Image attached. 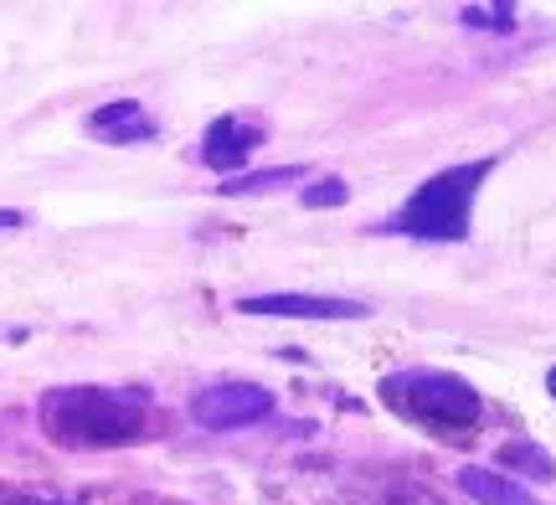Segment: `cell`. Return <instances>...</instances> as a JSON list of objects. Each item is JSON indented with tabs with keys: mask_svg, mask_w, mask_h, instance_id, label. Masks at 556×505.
<instances>
[{
	"mask_svg": "<svg viewBox=\"0 0 556 505\" xmlns=\"http://www.w3.org/2000/svg\"><path fill=\"white\" fill-rule=\"evenodd\" d=\"M41 428L62 449H119L144 433V392L58 387L41 397Z\"/></svg>",
	"mask_w": 556,
	"mask_h": 505,
	"instance_id": "obj_1",
	"label": "cell"
},
{
	"mask_svg": "<svg viewBox=\"0 0 556 505\" xmlns=\"http://www.w3.org/2000/svg\"><path fill=\"white\" fill-rule=\"evenodd\" d=\"M490 171H495V161H469V165H448V171L428 176L413 191V202L387 223V232L422 238V243H458V238H469V206H475Z\"/></svg>",
	"mask_w": 556,
	"mask_h": 505,
	"instance_id": "obj_2",
	"label": "cell"
},
{
	"mask_svg": "<svg viewBox=\"0 0 556 505\" xmlns=\"http://www.w3.org/2000/svg\"><path fill=\"white\" fill-rule=\"evenodd\" d=\"M381 403L422 428H443V433L479 424V392L454 371H397L381 382Z\"/></svg>",
	"mask_w": 556,
	"mask_h": 505,
	"instance_id": "obj_3",
	"label": "cell"
},
{
	"mask_svg": "<svg viewBox=\"0 0 556 505\" xmlns=\"http://www.w3.org/2000/svg\"><path fill=\"white\" fill-rule=\"evenodd\" d=\"M274 413V392L258 382H217L191 397V418L201 428H248Z\"/></svg>",
	"mask_w": 556,
	"mask_h": 505,
	"instance_id": "obj_4",
	"label": "cell"
},
{
	"mask_svg": "<svg viewBox=\"0 0 556 505\" xmlns=\"http://www.w3.org/2000/svg\"><path fill=\"white\" fill-rule=\"evenodd\" d=\"M242 315H283V320H361L366 304L330 300V294H248L238 300Z\"/></svg>",
	"mask_w": 556,
	"mask_h": 505,
	"instance_id": "obj_5",
	"label": "cell"
},
{
	"mask_svg": "<svg viewBox=\"0 0 556 505\" xmlns=\"http://www.w3.org/2000/svg\"><path fill=\"white\" fill-rule=\"evenodd\" d=\"M263 140V129L258 124H248V119H217L212 129H206V140H201V161L212 165V171H227V176H238V165L258 150Z\"/></svg>",
	"mask_w": 556,
	"mask_h": 505,
	"instance_id": "obj_6",
	"label": "cell"
},
{
	"mask_svg": "<svg viewBox=\"0 0 556 505\" xmlns=\"http://www.w3.org/2000/svg\"><path fill=\"white\" fill-rule=\"evenodd\" d=\"M88 135H99L109 144H139V140H155V119L135 99H114L88 114Z\"/></svg>",
	"mask_w": 556,
	"mask_h": 505,
	"instance_id": "obj_7",
	"label": "cell"
},
{
	"mask_svg": "<svg viewBox=\"0 0 556 505\" xmlns=\"http://www.w3.org/2000/svg\"><path fill=\"white\" fill-rule=\"evenodd\" d=\"M458 490H464L469 501H479V505H541L531 490H520L516 480H505V475H495V469H479V465L458 469Z\"/></svg>",
	"mask_w": 556,
	"mask_h": 505,
	"instance_id": "obj_8",
	"label": "cell"
},
{
	"mask_svg": "<svg viewBox=\"0 0 556 505\" xmlns=\"http://www.w3.org/2000/svg\"><path fill=\"white\" fill-rule=\"evenodd\" d=\"M500 465L520 469V475H531V480H556V459L541 444H531V439H516V444L500 449Z\"/></svg>",
	"mask_w": 556,
	"mask_h": 505,
	"instance_id": "obj_9",
	"label": "cell"
},
{
	"mask_svg": "<svg viewBox=\"0 0 556 505\" xmlns=\"http://www.w3.org/2000/svg\"><path fill=\"white\" fill-rule=\"evenodd\" d=\"M304 176V165H278V171H248V176H227V186H217V191H227V197H253V191H268V186H289Z\"/></svg>",
	"mask_w": 556,
	"mask_h": 505,
	"instance_id": "obj_10",
	"label": "cell"
},
{
	"mask_svg": "<svg viewBox=\"0 0 556 505\" xmlns=\"http://www.w3.org/2000/svg\"><path fill=\"white\" fill-rule=\"evenodd\" d=\"M464 26H484V31H510V26H516V5H464Z\"/></svg>",
	"mask_w": 556,
	"mask_h": 505,
	"instance_id": "obj_11",
	"label": "cell"
},
{
	"mask_svg": "<svg viewBox=\"0 0 556 505\" xmlns=\"http://www.w3.org/2000/svg\"><path fill=\"white\" fill-rule=\"evenodd\" d=\"M345 197H351V191H345V181H340V176H325V181L304 186V197H299V202H304V206H340Z\"/></svg>",
	"mask_w": 556,
	"mask_h": 505,
	"instance_id": "obj_12",
	"label": "cell"
},
{
	"mask_svg": "<svg viewBox=\"0 0 556 505\" xmlns=\"http://www.w3.org/2000/svg\"><path fill=\"white\" fill-rule=\"evenodd\" d=\"M5 505H78V501H47V495H11Z\"/></svg>",
	"mask_w": 556,
	"mask_h": 505,
	"instance_id": "obj_13",
	"label": "cell"
},
{
	"mask_svg": "<svg viewBox=\"0 0 556 505\" xmlns=\"http://www.w3.org/2000/svg\"><path fill=\"white\" fill-rule=\"evenodd\" d=\"M5 227H21V212H0V232H5Z\"/></svg>",
	"mask_w": 556,
	"mask_h": 505,
	"instance_id": "obj_14",
	"label": "cell"
},
{
	"mask_svg": "<svg viewBox=\"0 0 556 505\" xmlns=\"http://www.w3.org/2000/svg\"><path fill=\"white\" fill-rule=\"evenodd\" d=\"M546 387H552V397H556V366H552V371H546Z\"/></svg>",
	"mask_w": 556,
	"mask_h": 505,
	"instance_id": "obj_15",
	"label": "cell"
}]
</instances>
